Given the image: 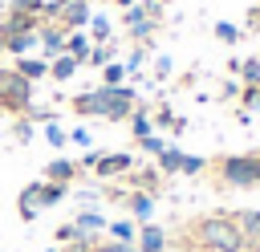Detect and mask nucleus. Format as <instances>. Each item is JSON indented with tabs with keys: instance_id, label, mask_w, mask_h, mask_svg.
<instances>
[{
	"instance_id": "f257e3e1",
	"label": "nucleus",
	"mask_w": 260,
	"mask_h": 252,
	"mask_svg": "<svg viewBox=\"0 0 260 252\" xmlns=\"http://www.w3.org/2000/svg\"><path fill=\"white\" fill-rule=\"evenodd\" d=\"M183 244L195 248V252H244V236H240L232 211H215V215L191 219Z\"/></svg>"
},
{
	"instance_id": "f03ea898",
	"label": "nucleus",
	"mask_w": 260,
	"mask_h": 252,
	"mask_svg": "<svg viewBox=\"0 0 260 252\" xmlns=\"http://www.w3.org/2000/svg\"><path fill=\"white\" fill-rule=\"evenodd\" d=\"M215 175L223 187H260V154H223Z\"/></svg>"
},
{
	"instance_id": "7ed1b4c3",
	"label": "nucleus",
	"mask_w": 260,
	"mask_h": 252,
	"mask_svg": "<svg viewBox=\"0 0 260 252\" xmlns=\"http://www.w3.org/2000/svg\"><path fill=\"white\" fill-rule=\"evenodd\" d=\"M28 106H32V81H24L16 69H0V110L24 118Z\"/></svg>"
},
{
	"instance_id": "20e7f679",
	"label": "nucleus",
	"mask_w": 260,
	"mask_h": 252,
	"mask_svg": "<svg viewBox=\"0 0 260 252\" xmlns=\"http://www.w3.org/2000/svg\"><path fill=\"white\" fill-rule=\"evenodd\" d=\"M138 106V93L130 85H114L110 89V102H106V122H126Z\"/></svg>"
},
{
	"instance_id": "39448f33",
	"label": "nucleus",
	"mask_w": 260,
	"mask_h": 252,
	"mask_svg": "<svg viewBox=\"0 0 260 252\" xmlns=\"http://www.w3.org/2000/svg\"><path fill=\"white\" fill-rule=\"evenodd\" d=\"M106 102H110V85H98V89L77 93L69 106H73V114H81V118H89V114H102V118H106Z\"/></svg>"
},
{
	"instance_id": "423d86ee",
	"label": "nucleus",
	"mask_w": 260,
	"mask_h": 252,
	"mask_svg": "<svg viewBox=\"0 0 260 252\" xmlns=\"http://www.w3.org/2000/svg\"><path fill=\"white\" fill-rule=\"evenodd\" d=\"M126 171H134V154H126V150L102 154V159H98V167H93V175H98V179H126Z\"/></svg>"
},
{
	"instance_id": "0eeeda50",
	"label": "nucleus",
	"mask_w": 260,
	"mask_h": 252,
	"mask_svg": "<svg viewBox=\"0 0 260 252\" xmlns=\"http://www.w3.org/2000/svg\"><path fill=\"white\" fill-rule=\"evenodd\" d=\"M126 187H130V191L158 195V187H162V171H158V167H134V171H126Z\"/></svg>"
},
{
	"instance_id": "6e6552de",
	"label": "nucleus",
	"mask_w": 260,
	"mask_h": 252,
	"mask_svg": "<svg viewBox=\"0 0 260 252\" xmlns=\"http://www.w3.org/2000/svg\"><path fill=\"white\" fill-rule=\"evenodd\" d=\"M89 16H93V8H89V0H65V8H61V28L65 33H73V28H85L89 24Z\"/></svg>"
},
{
	"instance_id": "1a4fd4ad",
	"label": "nucleus",
	"mask_w": 260,
	"mask_h": 252,
	"mask_svg": "<svg viewBox=\"0 0 260 252\" xmlns=\"http://www.w3.org/2000/svg\"><path fill=\"white\" fill-rule=\"evenodd\" d=\"M37 41H41V49H45V61H53V57L65 53V28H61V24H41V28H37Z\"/></svg>"
},
{
	"instance_id": "9d476101",
	"label": "nucleus",
	"mask_w": 260,
	"mask_h": 252,
	"mask_svg": "<svg viewBox=\"0 0 260 252\" xmlns=\"http://www.w3.org/2000/svg\"><path fill=\"white\" fill-rule=\"evenodd\" d=\"M232 219H236V228H240V236H244V248L260 244V207H248V211H232Z\"/></svg>"
},
{
	"instance_id": "9b49d317",
	"label": "nucleus",
	"mask_w": 260,
	"mask_h": 252,
	"mask_svg": "<svg viewBox=\"0 0 260 252\" xmlns=\"http://www.w3.org/2000/svg\"><path fill=\"white\" fill-rule=\"evenodd\" d=\"M16 215H20L24 224H32V219L41 215V183H28V187L20 191V199H16Z\"/></svg>"
},
{
	"instance_id": "f8f14e48",
	"label": "nucleus",
	"mask_w": 260,
	"mask_h": 252,
	"mask_svg": "<svg viewBox=\"0 0 260 252\" xmlns=\"http://www.w3.org/2000/svg\"><path fill=\"white\" fill-rule=\"evenodd\" d=\"M134 248H138V252H162V248H167V232H162L158 224H142L138 236H134Z\"/></svg>"
},
{
	"instance_id": "ddd939ff",
	"label": "nucleus",
	"mask_w": 260,
	"mask_h": 252,
	"mask_svg": "<svg viewBox=\"0 0 260 252\" xmlns=\"http://www.w3.org/2000/svg\"><path fill=\"white\" fill-rule=\"evenodd\" d=\"M77 171H81L77 163H69V159H53V163L45 167V183H65V187H69V183L77 179Z\"/></svg>"
},
{
	"instance_id": "4468645a",
	"label": "nucleus",
	"mask_w": 260,
	"mask_h": 252,
	"mask_svg": "<svg viewBox=\"0 0 260 252\" xmlns=\"http://www.w3.org/2000/svg\"><path fill=\"white\" fill-rule=\"evenodd\" d=\"M126 207H130V215H134L138 224H150V215H154V195L130 191V195H126Z\"/></svg>"
},
{
	"instance_id": "2eb2a0df",
	"label": "nucleus",
	"mask_w": 260,
	"mask_h": 252,
	"mask_svg": "<svg viewBox=\"0 0 260 252\" xmlns=\"http://www.w3.org/2000/svg\"><path fill=\"white\" fill-rule=\"evenodd\" d=\"M73 228H77V236H98V232H106V215L98 207H85V211H77Z\"/></svg>"
},
{
	"instance_id": "dca6fc26",
	"label": "nucleus",
	"mask_w": 260,
	"mask_h": 252,
	"mask_svg": "<svg viewBox=\"0 0 260 252\" xmlns=\"http://www.w3.org/2000/svg\"><path fill=\"white\" fill-rule=\"evenodd\" d=\"M89 49H93V45H89V33H85V28H73V33H65V53H69V57H77L81 65H85Z\"/></svg>"
},
{
	"instance_id": "f3484780",
	"label": "nucleus",
	"mask_w": 260,
	"mask_h": 252,
	"mask_svg": "<svg viewBox=\"0 0 260 252\" xmlns=\"http://www.w3.org/2000/svg\"><path fill=\"white\" fill-rule=\"evenodd\" d=\"M24 81H37V77H49V61L45 57H16V65H12Z\"/></svg>"
},
{
	"instance_id": "a211bd4d",
	"label": "nucleus",
	"mask_w": 260,
	"mask_h": 252,
	"mask_svg": "<svg viewBox=\"0 0 260 252\" xmlns=\"http://www.w3.org/2000/svg\"><path fill=\"white\" fill-rule=\"evenodd\" d=\"M77 69H81V61H77V57H69V53H61V57H53V61H49V77H53V81H69Z\"/></svg>"
},
{
	"instance_id": "6ab92c4d",
	"label": "nucleus",
	"mask_w": 260,
	"mask_h": 252,
	"mask_svg": "<svg viewBox=\"0 0 260 252\" xmlns=\"http://www.w3.org/2000/svg\"><path fill=\"white\" fill-rule=\"evenodd\" d=\"M126 122H130V130H134V142L146 138V134H154V118L146 114V106H134V114H130Z\"/></svg>"
},
{
	"instance_id": "aec40b11",
	"label": "nucleus",
	"mask_w": 260,
	"mask_h": 252,
	"mask_svg": "<svg viewBox=\"0 0 260 252\" xmlns=\"http://www.w3.org/2000/svg\"><path fill=\"white\" fill-rule=\"evenodd\" d=\"M85 28H89V37H93L98 45H110V33H114V24H110V16H102V12H93Z\"/></svg>"
},
{
	"instance_id": "412c9836",
	"label": "nucleus",
	"mask_w": 260,
	"mask_h": 252,
	"mask_svg": "<svg viewBox=\"0 0 260 252\" xmlns=\"http://www.w3.org/2000/svg\"><path fill=\"white\" fill-rule=\"evenodd\" d=\"M65 195H69L65 183H45V179H41V211H45V207H57Z\"/></svg>"
},
{
	"instance_id": "4be33fe9",
	"label": "nucleus",
	"mask_w": 260,
	"mask_h": 252,
	"mask_svg": "<svg viewBox=\"0 0 260 252\" xmlns=\"http://www.w3.org/2000/svg\"><path fill=\"white\" fill-rule=\"evenodd\" d=\"M236 77H240L244 85H260V57L240 61V65H236Z\"/></svg>"
},
{
	"instance_id": "5701e85b",
	"label": "nucleus",
	"mask_w": 260,
	"mask_h": 252,
	"mask_svg": "<svg viewBox=\"0 0 260 252\" xmlns=\"http://www.w3.org/2000/svg\"><path fill=\"white\" fill-rule=\"evenodd\" d=\"M154 28H158V20H138V24H130V37L138 41V45H146V49H154Z\"/></svg>"
},
{
	"instance_id": "b1692460",
	"label": "nucleus",
	"mask_w": 260,
	"mask_h": 252,
	"mask_svg": "<svg viewBox=\"0 0 260 252\" xmlns=\"http://www.w3.org/2000/svg\"><path fill=\"white\" fill-rule=\"evenodd\" d=\"M102 85H126V65H118V61H106L102 65Z\"/></svg>"
},
{
	"instance_id": "393cba45",
	"label": "nucleus",
	"mask_w": 260,
	"mask_h": 252,
	"mask_svg": "<svg viewBox=\"0 0 260 252\" xmlns=\"http://www.w3.org/2000/svg\"><path fill=\"white\" fill-rule=\"evenodd\" d=\"M203 171H207L203 154H179V171L175 175H203Z\"/></svg>"
},
{
	"instance_id": "a878e982",
	"label": "nucleus",
	"mask_w": 260,
	"mask_h": 252,
	"mask_svg": "<svg viewBox=\"0 0 260 252\" xmlns=\"http://www.w3.org/2000/svg\"><path fill=\"white\" fill-rule=\"evenodd\" d=\"M106 228H110V236H114V240H122V244H134V236H138L134 219H114V224H106Z\"/></svg>"
},
{
	"instance_id": "bb28decb",
	"label": "nucleus",
	"mask_w": 260,
	"mask_h": 252,
	"mask_svg": "<svg viewBox=\"0 0 260 252\" xmlns=\"http://www.w3.org/2000/svg\"><path fill=\"white\" fill-rule=\"evenodd\" d=\"M32 45H41V41H37V33H20V37H12V41H8V53H12V57H28V49H32Z\"/></svg>"
},
{
	"instance_id": "cd10ccee",
	"label": "nucleus",
	"mask_w": 260,
	"mask_h": 252,
	"mask_svg": "<svg viewBox=\"0 0 260 252\" xmlns=\"http://www.w3.org/2000/svg\"><path fill=\"white\" fill-rule=\"evenodd\" d=\"M41 8H45V0H8V12H20V16H37L41 20Z\"/></svg>"
},
{
	"instance_id": "c85d7f7f",
	"label": "nucleus",
	"mask_w": 260,
	"mask_h": 252,
	"mask_svg": "<svg viewBox=\"0 0 260 252\" xmlns=\"http://www.w3.org/2000/svg\"><path fill=\"white\" fill-rule=\"evenodd\" d=\"M106 61H114V45H93L89 57H85V65H93V69H102Z\"/></svg>"
},
{
	"instance_id": "c756f323",
	"label": "nucleus",
	"mask_w": 260,
	"mask_h": 252,
	"mask_svg": "<svg viewBox=\"0 0 260 252\" xmlns=\"http://www.w3.org/2000/svg\"><path fill=\"white\" fill-rule=\"evenodd\" d=\"M179 154H183L179 146H167V150L158 154V171H162V175H175V171H179Z\"/></svg>"
},
{
	"instance_id": "7c9ffc66",
	"label": "nucleus",
	"mask_w": 260,
	"mask_h": 252,
	"mask_svg": "<svg viewBox=\"0 0 260 252\" xmlns=\"http://www.w3.org/2000/svg\"><path fill=\"white\" fill-rule=\"evenodd\" d=\"M211 33H215V37H219V41H223V45H236V41H240V37H244V33H240V28H236V24H232V20H219V24H215V28H211Z\"/></svg>"
},
{
	"instance_id": "2f4dec72",
	"label": "nucleus",
	"mask_w": 260,
	"mask_h": 252,
	"mask_svg": "<svg viewBox=\"0 0 260 252\" xmlns=\"http://www.w3.org/2000/svg\"><path fill=\"white\" fill-rule=\"evenodd\" d=\"M167 146H171V142H167V138H154V134L138 138V150H142V154H154V159H158V154H162Z\"/></svg>"
},
{
	"instance_id": "473e14b6",
	"label": "nucleus",
	"mask_w": 260,
	"mask_h": 252,
	"mask_svg": "<svg viewBox=\"0 0 260 252\" xmlns=\"http://www.w3.org/2000/svg\"><path fill=\"white\" fill-rule=\"evenodd\" d=\"M146 53H150L146 45H134V49H130V57H126V73H138V69H142V61H146Z\"/></svg>"
},
{
	"instance_id": "72a5a7b5",
	"label": "nucleus",
	"mask_w": 260,
	"mask_h": 252,
	"mask_svg": "<svg viewBox=\"0 0 260 252\" xmlns=\"http://www.w3.org/2000/svg\"><path fill=\"white\" fill-rule=\"evenodd\" d=\"M12 138H16V142H32V122H28V118H16V122H12Z\"/></svg>"
},
{
	"instance_id": "f704fd0d",
	"label": "nucleus",
	"mask_w": 260,
	"mask_h": 252,
	"mask_svg": "<svg viewBox=\"0 0 260 252\" xmlns=\"http://www.w3.org/2000/svg\"><path fill=\"white\" fill-rule=\"evenodd\" d=\"M45 138H49V146H65V142H69V134H65L57 122H49V126H45Z\"/></svg>"
},
{
	"instance_id": "c9c22d12",
	"label": "nucleus",
	"mask_w": 260,
	"mask_h": 252,
	"mask_svg": "<svg viewBox=\"0 0 260 252\" xmlns=\"http://www.w3.org/2000/svg\"><path fill=\"white\" fill-rule=\"evenodd\" d=\"M154 122H158V126H167V130H171V126H175V122H179V114H175V110H171V106H158V110H154Z\"/></svg>"
},
{
	"instance_id": "e433bc0d",
	"label": "nucleus",
	"mask_w": 260,
	"mask_h": 252,
	"mask_svg": "<svg viewBox=\"0 0 260 252\" xmlns=\"http://www.w3.org/2000/svg\"><path fill=\"white\" fill-rule=\"evenodd\" d=\"M240 106H260V85H244L240 89Z\"/></svg>"
},
{
	"instance_id": "4c0bfd02",
	"label": "nucleus",
	"mask_w": 260,
	"mask_h": 252,
	"mask_svg": "<svg viewBox=\"0 0 260 252\" xmlns=\"http://www.w3.org/2000/svg\"><path fill=\"white\" fill-rule=\"evenodd\" d=\"M93 252H138L134 244H122V240H106V244H98Z\"/></svg>"
},
{
	"instance_id": "58836bf2",
	"label": "nucleus",
	"mask_w": 260,
	"mask_h": 252,
	"mask_svg": "<svg viewBox=\"0 0 260 252\" xmlns=\"http://www.w3.org/2000/svg\"><path fill=\"white\" fill-rule=\"evenodd\" d=\"M171 69H175V65H171V57H158V61H154V81H167V77H171Z\"/></svg>"
},
{
	"instance_id": "ea45409f",
	"label": "nucleus",
	"mask_w": 260,
	"mask_h": 252,
	"mask_svg": "<svg viewBox=\"0 0 260 252\" xmlns=\"http://www.w3.org/2000/svg\"><path fill=\"white\" fill-rule=\"evenodd\" d=\"M69 240H77V228L73 224H61L57 228V244H69Z\"/></svg>"
},
{
	"instance_id": "a19ab883",
	"label": "nucleus",
	"mask_w": 260,
	"mask_h": 252,
	"mask_svg": "<svg viewBox=\"0 0 260 252\" xmlns=\"http://www.w3.org/2000/svg\"><path fill=\"white\" fill-rule=\"evenodd\" d=\"M69 142H77V146H89V130H85V126H77V130L69 134Z\"/></svg>"
},
{
	"instance_id": "79ce46f5",
	"label": "nucleus",
	"mask_w": 260,
	"mask_h": 252,
	"mask_svg": "<svg viewBox=\"0 0 260 252\" xmlns=\"http://www.w3.org/2000/svg\"><path fill=\"white\" fill-rule=\"evenodd\" d=\"M102 154H106V150H89V154H85V159H81V163H77V167H85V171H93V167H98V159H102Z\"/></svg>"
},
{
	"instance_id": "37998d69",
	"label": "nucleus",
	"mask_w": 260,
	"mask_h": 252,
	"mask_svg": "<svg viewBox=\"0 0 260 252\" xmlns=\"http://www.w3.org/2000/svg\"><path fill=\"white\" fill-rule=\"evenodd\" d=\"M248 28H260V4L252 8V16H248Z\"/></svg>"
},
{
	"instance_id": "c03bdc74",
	"label": "nucleus",
	"mask_w": 260,
	"mask_h": 252,
	"mask_svg": "<svg viewBox=\"0 0 260 252\" xmlns=\"http://www.w3.org/2000/svg\"><path fill=\"white\" fill-rule=\"evenodd\" d=\"M114 4H118V8H130V4H138V0H114Z\"/></svg>"
},
{
	"instance_id": "a18cd8bd",
	"label": "nucleus",
	"mask_w": 260,
	"mask_h": 252,
	"mask_svg": "<svg viewBox=\"0 0 260 252\" xmlns=\"http://www.w3.org/2000/svg\"><path fill=\"white\" fill-rule=\"evenodd\" d=\"M248 252H260V244H252V248H248Z\"/></svg>"
},
{
	"instance_id": "49530a36",
	"label": "nucleus",
	"mask_w": 260,
	"mask_h": 252,
	"mask_svg": "<svg viewBox=\"0 0 260 252\" xmlns=\"http://www.w3.org/2000/svg\"><path fill=\"white\" fill-rule=\"evenodd\" d=\"M158 4H162V8H167V4H171V0H158Z\"/></svg>"
},
{
	"instance_id": "de8ad7c7",
	"label": "nucleus",
	"mask_w": 260,
	"mask_h": 252,
	"mask_svg": "<svg viewBox=\"0 0 260 252\" xmlns=\"http://www.w3.org/2000/svg\"><path fill=\"white\" fill-rule=\"evenodd\" d=\"M45 252H61V248H45Z\"/></svg>"
},
{
	"instance_id": "09e8293b",
	"label": "nucleus",
	"mask_w": 260,
	"mask_h": 252,
	"mask_svg": "<svg viewBox=\"0 0 260 252\" xmlns=\"http://www.w3.org/2000/svg\"><path fill=\"white\" fill-rule=\"evenodd\" d=\"M4 8H8V4H4V0H0V12H4Z\"/></svg>"
},
{
	"instance_id": "8fccbe9b",
	"label": "nucleus",
	"mask_w": 260,
	"mask_h": 252,
	"mask_svg": "<svg viewBox=\"0 0 260 252\" xmlns=\"http://www.w3.org/2000/svg\"><path fill=\"white\" fill-rule=\"evenodd\" d=\"M244 252H248V248H244Z\"/></svg>"
}]
</instances>
